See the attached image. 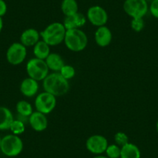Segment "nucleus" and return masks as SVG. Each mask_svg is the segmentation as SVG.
Returning <instances> with one entry per match:
<instances>
[{
  "instance_id": "nucleus-10",
  "label": "nucleus",
  "mask_w": 158,
  "mask_h": 158,
  "mask_svg": "<svg viewBox=\"0 0 158 158\" xmlns=\"http://www.w3.org/2000/svg\"><path fill=\"white\" fill-rule=\"evenodd\" d=\"M86 18L92 25L99 27L106 26L109 19V16L103 7L95 5L92 6L88 10Z\"/></svg>"
},
{
  "instance_id": "nucleus-12",
  "label": "nucleus",
  "mask_w": 158,
  "mask_h": 158,
  "mask_svg": "<svg viewBox=\"0 0 158 158\" xmlns=\"http://www.w3.org/2000/svg\"><path fill=\"white\" fill-rule=\"evenodd\" d=\"M95 42L100 48L108 47L112 42V33L110 29L106 26L98 27L94 35Z\"/></svg>"
},
{
  "instance_id": "nucleus-27",
  "label": "nucleus",
  "mask_w": 158,
  "mask_h": 158,
  "mask_svg": "<svg viewBox=\"0 0 158 158\" xmlns=\"http://www.w3.org/2000/svg\"><path fill=\"white\" fill-rule=\"evenodd\" d=\"M149 11L153 17L158 19V0H153L152 2H150Z\"/></svg>"
},
{
  "instance_id": "nucleus-19",
  "label": "nucleus",
  "mask_w": 158,
  "mask_h": 158,
  "mask_svg": "<svg viewBox=\"0 0 158 158\" xmlns=\"http://www.w3.org/2000/svg\"><path fill=\"white\" fill-rule=\"evenodd\" d=\"M120 158H141L140 150L136 144L129 142L121 147Z\"/></svg>"
},
{
  "instance_id": "nucleus-3",
  "label": "nucleus",
  "mask_w": 158,
  "mask_h": 158,
  "mask_svg": "<svg viewBox=\"0 0 158 158\" xmlns=\"http://www.w3.org/2000/svg\"><path fill=\"white\" fill-rule=\"evenodd\" d=\"M64 43L69 51L81 52L87 48L89 39L87 34L81 29L67 30Z\"/></svg>"
},
{
  "instance_id": "nucleus-24",
  "label": "nucleus",
  "mask_w": 158,
  "mask_h": 158,
  "mask_svg": "<svg viewBox=\"0 0 158 158\" xmlns=\"http://www.w3.org/2000/svg\"><path fill=\"white\" fill-rule=\"evenodd\" d=\"M59 73L60 74V75L64 77V78L67 79L68 81H69L70 79L73 78V77L75 76L76 71L75 69L73 66L70 64H65L62 68L60 69V71H59Z\"/></svg>"
},
{
  "instance_id": "nucleus-9",
  "label": "nucleus",
  "mask_w": 158,
  "mask_h": 158,
  "mask_svg": "<svg viewBox=\"0 0 158 158\" xmlns=\"http://www.w3.org/2000/svg\"><path fill=\"white\" fill-rule=\"evenodd\" d=\"M109 143L107 139L100 134L92 135L85 142V147L88 151L94 155L103 154L106 152Z\"/></svg>"
},
{
  "instance_id": "nucleus-5",
  "label": "nucleus",
  "mask_w": 158,
  "mask_h": 158,
  "mask_svg": "<svg viewBox=\"0 0 158 158\" xmlns=\"http://www.w3.org/2000/svg\"><path fill=\"white\" fill-rule=\"evenodd\" d=\"M26 70L28 77L37 81H44L49 74V68L45 60L33 57L28 60L26 66Z\"/></svg>"
},
{
  "instance_id": "nucleus-17",
  "label": "nucleus",
  "mask_w": 158,
  "mask_h": 158,
  "mask_svg": "<svg viewBox=\"0 0 158 158\" xmlns=\"http://www.w3.org/2000/svg\"><path fill=\"white\" fill-rule=\"evenodd\" d=\"M15 118L13 112L9 108L0 106V130H10V126Z\"/></svg>"
},
{
  "instance_id": "nucleus-7",
  "label": "nucleus",
  "mask_w": 158,
  "mask_h": 158,
  "mask_svg": "<svg viewBox=\"0 0 158 158\" xmlns=\"http://www.w3.org/2000/svg\"><path fill=\"white\" fill-rule=\"evenodd\" d=\"M34 106L36 111L48 115L52 112L57 106V98L54 95L43 92L38 94L35 98Z\"/></svg>"
},
{
  "instance_id": "nucleus-14",
  "label": "nucleus",
  "mask_w": 158,
  "mask_h": 158,
  "mask_svg": "<svg viewBox=\"0 0 158 158\" xmlns=\"http://www.w3.org/2000/svg\"><path fill=\"white\" fill-rule=\"evenodd\" d=\"M39 81L28 77L23 79L19 86V90L24 96L31 98L35 96L39 91Z\"/></svg>"
},
{
  "instance_id": "nucleus-2",
  "label": "nucleus",
  "mask_w": 158,
  "mask_h": 158,
  "mask_svg": "<svg viewBox=\"0 0 158 158\" xmlns=\"http://www.w3.org/2000/svg\"><path fill=\"white\" fill-rule=\"evenodd\" d=\"M66 31L63 23L54 22L40 32V37L50 47L57 46L64 40Z\"/></svg>"
},
{
  "instance_id": "nucleus-33",
  "label": "nucleus",
  "mask_w": 158,
  "mask_h": 158,
  "mask_svg": "<svg viewBox=\"0 0 158 158\" xmlns=\"http://www.w3.org/2000/svg\"><path fill=\"white\" fill-rule=\"evenodd\" d=\"M1 141H2V138L0 137V147H1Z\"/></svg>"
},
{
  "instance_id": "nucleus-29",
  "label": "nucleus",
  "mask_w": 158,
  "mask_h": 158,
  "mask_svg": "<svg viewBox=\"0 0 158 158\" xmlns=\"http://www.w3.org/2000/svg\"><path fill=\"white\" fill-rule=\"evenodd\" d=\"M3 19H2V17H0V33L2 32V29H3Z\"/></svg>"
},
{
  "instance_id": "nucleus-26",
  "label": "nucleus",
  "mask_w": 158,
  "mask_h": 158,
  "mask_svg": "<svg viewBox=\"0 0 158 158\" xmlns=\"http://www.w3.org/2000/svg\"><path fill=\"white\" fill-rule=\"evenodd\" d=\"M131 28L133 31L135 32H141L143 30L144 27H145V23H144L143 18H135V19H132L131 23Z\"/></svg>"
},
{
  "instance_id": "nucleus-11",
  "label": "nucleus",
  "mask_w": 158,
  "mask_h": 158,
  "mask_svg": "<svg viewBox=\"0 0 158 158\" xmlns=\"http://www.w3.org/2000/svg\"><path fill=\"white\" fill-rule=\"evenodd\" d=\"M29 123L34 131L43 132L48 127V119L47 115L38 111L33 112L28 118Z\"/></svg>"
},
{
  "instance_id": "nucleus-6",
  "label": "nucleus",
  "mask_w": 158,
  "mask_h": 158,
  "mask_svg": "<svg viewBox=\"0 0 158 158\" xmlns=\"http://www.w3.org/2000/svg\"><path fill=\"white\" fill-rule=\"evenodd\" d=\"M123 8L132 19L143 18L149 11L148 2L146 0H125Z\"/></svg>"
},
{
  "instance_id": "nucleus-4",
  "label": "nucleus",
  "mask_w": 158,
  "mask_h": 158,
  "mask_svg": "<svg viewBox=\"0 0 158 158\" xmlns=\"http://www.w3.org/2000/svg\"><path fill=\"white\" fill-rule=\"evenodd\" d=\"M0 150L9 157L17 156L23 150V141L18 135L8 134L2 138Z\"/></svg>"
},
{
  "instance_id": "nucleus-21",
  "label": "nucleus",
  "mask_w": 158,
  "mask_h": 158,
  "mask_svg": "<svg viewBox=\"0 0 158 158\" xmlns=\"http://www.w3.org/2000/svg\"><path fill=\"white\" fill-rule=\"evenodd\" d=\"M16 109L18 116L23 117V118H29L33 112V106L29 102L26 100H21L18 102L16 103Z\"/></svg>"
},
{
  "instance_id": "nucleus-18",
  "label": "nucleus",
  "mask_w": 158,
  "mask_h": 158,
  "mask_svg": "<svg viewBox=\"0 0 158 158\" xmlns=\"http://www.w3.org/2000/svg\"><path fill=\"white\" fill-rule=\"evenodd\" d=\"M33 52L35 57L45 60L51 54V47L45 43L44 40H40L33 47Z\"/></svg>"
},
{
  "instance_id": "nucleus-1",
  "label": "nucleus",
  "mask_w": 158,
  "mask_h": 158,
  "mask_svg": "<svg viewBox=\"0 0 158 158\" xmlns=\"http://www.w3.org/2000/svg\"><path fill=\"white\" fill-rule=\"evenodd\" d=\"M44 92H48L55 97L63 96L70 89L69 81L64 78L59 72L49 73L43 81Z\"/></svg>"
},
{
  "instance_id": "nucleus-8",
  "label": "nucleus",
  "mask_w": 158,
  "mask_h": 158,
  "mask_svg": "<svg viewBox=\"0 0 158 158\" xmlns=\"http://www.w3.org/2000/svg\"><path fill=\"white\" fill-rule=\"evenodd\" d=\"M27 55V48L20 42H14L7 49L6 60L10 64L19 65L25 60Z\"/></svg>"
},
{
  "instance_id": "nucleus-15",
  "label": "nucleus",
  "mask_w": 158,
  "mask_h": 158,
  "mask_svg": "<svg viewBox=\"0 0 158 158\" xmlns=\"http://www.w3.org/2000/svg\"><path fill=\"white\" fill-rule=\"evenodd\" d=\"M40 38V33L37 30L34 28H28L21 33L19 42L26 48L33 47L39 41Z\"/></svg>"
},
{
  "instance_id": "nucleus-30",
  "label": "nucleus",
  "mask_w": 158,
  "mask_h": 158,
  "mask_svg": "<svg viewBox=\"0 0 158 158\" xmlns=\"http://www.w3.org/2000/svg\"><path fill=\"white\" fill-rule=\"evenodd\" d=\"M93 158H109V157H107L106 156H104V155L101 154V155H95Z\"/></svg>"
},
{
  "instance_id": "nucleus-28",
  "label": "nucleus",
  "mask_w": 158,
  "mask_h": 158,
  "mask_svg": "<svg viewBox=\"0 0 158 158\" xmlns=\"http://www.w3.org/2000/svg\"><path fill=\"white\" fill-rule=\"evenodd\" d=\"M7 4L4 0H0V17L5 16L7 13Z\"/></svg>"
},
{
  "instance_id": "nucleus-25",
  "label": "nucleus",
  "mask_w": 158,
  "mask_h": 158,
  "mask_svg": "<svg viewBox=\"0 0 158 158\" xmlns=\"http://www.w3.org/2000/svg\"><path fill=\"white\" fill-rule=\"evenodd\" d=\"M114 141H115V144H117L120 147H123L124 145L130 142L129 136H127V133H123V132H117L114 135Z\"/></svg>"
},
{
  "instance_id": "nucleus-13",
  "label": "nucleus",
  "mask_w": 158,
  "mask_h": 158,
  "mask_svg": "<svg viewBox=\"0 0 158 158\" xmlns=\"http://www.w3.org/2000/svg\"><path fill=\"white\" fill-rule=\"evenodd\" d=\"M87 22V18L84 14L81 13H77L72 16H65L63 24L66 30H73V29H81L84 27Z\"/></svg>"
},
{
  "instance_id": "nucleus-16",
  "label": "nucleus",
  "mask_w": 158,
  "mask_h": 158,
  "mask_svg": "<svg viewBox=\"0 0 158 158\" xmlns=\"http://www.w3.org/2000/svg\"><path fill=\"white\" fill-rule=\"evenodd\" d=\"M45 61L49 70H51L53 72H59L65 64L63 57L57 53H51L45 59Z\"/></svg>"
},
{
  "instance_id": "nucleus-31",
  "label": "nucleus",
  "mask_w": 158,
  "mask_h": 158,
  "mask_svg": "<svg viewBox=\"0 0 158 158\" xmlns=\"http://www.w3.org/2000/svg\"><path fill=\"white\" fill-rule=\"evenodd\" d=\"M156 132H157V133H158V120L156 121Z\"/></svg>"
},
{
  "instance_id": "nucleus-20",
  "label": "nucleus",
  "mask_w": 158,
  "mask_h": 158,
  "mask_svg": "<svg viewBox=\"0 0 158 158\" xmlns=\"http://www.w3.org/2000/svg\"><path fill=\"white\" fill-rule=\"evenodd\" d=\"M60 9L65 16H72L78 13V4L76 0H62Z\"/></svg>"
},
{
  "instance_id": "nucleus-32",
  "label": "nucleus",
  "mask_w": 158,
  "mask_h": 158,
  "mask_svg": "<svg viewBox=\"0 0 158 158\" xmlns=\"http://www.w3.org/2000/svg\"><path fill=\"white\" fill-rule=\"evenodd\" d=\"M146 1H147V2H152V1H153V0H146Z\"/></svg>"
},
{
  "instance_id": "nucleus-22",
  "label": "nucleus",
  "mask_w": 158,
  "mask_h": 158,
  "mask_svg": "<svg viewBox=\"0 0 158 158\" xmlns=\"http://www.w3.org/2000/svg\"><path fill=\"white\" fill-rule=\"evenodd\" d=\"M10 130H11L12 133L15 135H21L25 132L26 127H25V123L23 121L19 120L18 118L14 119L12 123L11 126H10Z\"/></svg>"
},
{
  "instance_id": "nucleus-23",
  "label": "nucleus",
  "mask_w": 158,
  "mask_h": 158,
  "mask_svg": "<svg viewBox=\"0 0 158 158\" xmlns=\"http://www.w3.org/2000/svg\"><path fill=\"white\" fill-rule=\"evenodd\" d=\"M106 156L109 158H120L121 147L115 143L110 144L106 148Z\"/></svg>"
}]
</instances>
